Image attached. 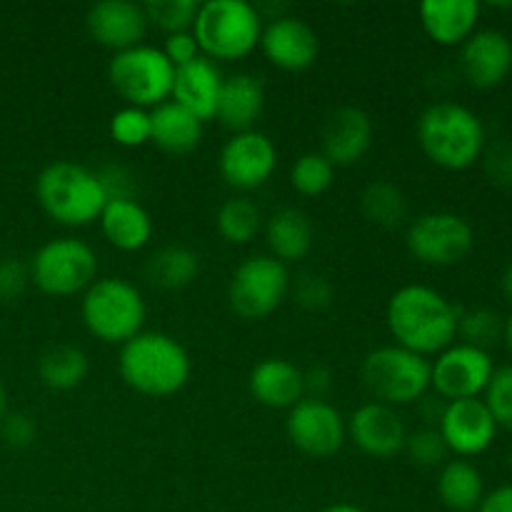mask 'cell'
Returning <instances> with one entry per match:
<instances>
[{"instance_id": "1", "label": "cell", "mask_w": 512, "mask_h": 512, "mask_svg": "<svg viewBox=\"0 0 512 512\" xmlns=\"http://www.w3.org/2000/svg\"><path fill=\"white\" fill-rule=\"evenodd\" d=\"M385 320L400 348L428 358L440 355L458 338L460 310L428 285H405L390 298Z\"/></svg>"}, {"instance_id": "2", "label": "cell", "mask_w": 512, "mask_h": 512, "mask_svg": "<svg viewBox=\"0 0 512 512\" xmlns=\"http://www.w3.org/2000/svg\"><path fill=\"white\" fill-rule=\"evenodd\" d=\"M118 370L130 390L148 398L180 393L190 378L188 350L165 333H138L120 348Z\"/></svg>"}, {"instance_id": "3", "label": "cell", "mask_w": 512, "mask_h": 512, "mask_svg": "<svg viewBox=\"0 0 512 512\" xmlns=\"http://www.w3.org/2000/svg\"><path fill=\"white\" fill-rule=\"evenodd\" d=\"M418 143L438 168L465 170L485 153V125L460 103H435L418 120Z\"/></svg>"}, {"instance_id": "4", "label": "cell", "mask_w": 512, "mask_h": 512, "mask_svg": "<svg viewBox=\"0 0 512 512\" xmlns=\"http://www.w3.org/2000/svg\"><path fill=\"white\" fill-rule=\"evenodd\" d=\"M35 198L48 218L68 228L90 225L100 218L108 203L98 175L70 160H58L40 170L35 180Z\"/></svg>"}, {"instance_id": "5", "label": "cell", "mask_w": 512, "mask_h": 512, "mask_svg": "<svg viewBox=\"0 0 512 512\" xmlns=\"http://www.w3.org/2000/svg\"><path fill=\"white\" fill-rule=\"evenodd\" d=\"M193 35L208 60H238L260 45L263 18L245 0H210L198 8Z\"/></svg>"}, {"instance_id": "6", "label": "cell", "mask_w": 512, "mask_h": 512, "mask_svg": "<svg viewBox=\"0 0 512 512\" xmlns=\"http://www.w3.org/2000/svg\"><path fill=\"white\" fill-rule=\"evenodd\" d=\"M83 323L90 335L103 343L125 345L143 333L145 300L133 283L123 278H100L85 290Z\"/></svg>"}, {"instance_id": "7", "label": "cell", "mask_w": 512, "mask_h": 512, "mask_svg": "<svg viewBox=\"0 0 512 512\" xmlns=\"http://www.w3.org/2000/svg\"><path fill=\"white\" fill-rule=\"evenodd\" d=\"M360 375L375 403L390 408L420 403L430 390V360L400 345H383L365 355Z\"/></svg>"}, {"instance_id": "8", "label": "cell", "mask_w": 512, "mask_h": 512, "mask_svg": "<svg viewBox=\"0 0 512 512\" xmlns=\"http://www.w3.org/2000/svg\"><path fill=\"white\" fill-rule=\"evenodd\" d=\"M108 80L115 93L133 108H158L173 93L175 68L163 50L140 43L113 55Z\"/></svg>"}, {"instance_id": "9", "label": "cell", "mask_w": 512, "mask_h": 512, "mask_svg": "<svg viewBox=\"0 0 512 512\" xmlns=\"http://www.w3.org/2000/svg\"><path fill=\"white\" fill-rule=\"evenodd\" d=\"M30 283L45 295L68 298L95 283L98 255L78 238H55L45 243L30 260Z\"/></svg>"}, {"instance_id": "10", "label": "cell", "mask_w": 512, "mask_h": 512, "mask_svg": "<svg viewBox=\"0 0 512 512\" xmlns=\"http://www.w3.org/2000/svg\"><path fill=\"white\" fill-rule=\"evenodd\" d=\"M290 290L288 265L273 255H255L235 268L228 285V300L243 320H263L283 305Z\"/></svg>"}, {"instance_id": "11", "label": "cell", "mask_w": 512, "mask_h": 512, "mask_svg": "<svg viewBox=\"0 0 512 512\" xmlns=\"http://www.w3.org/2000/svg\"><path fill=\"white\" fill-rule=\"evenodd\" d=\"M405 243L410 255L420 263L448 268L468 258L475 245V235L463 215L428 213L410 223Z\"/></svg>"}, {"instance_id": "12", "label": "cell", "mask_w": 512, "mask_h": 512, "mask_svg": "<svg viewBox=\"0 0 512 512\" xmlns=\"http://www.w3.org/2000/svg\"><path fill=\"white\" fill-rule=\"evenodd\" d=\"M285 433L300 453L310 458H333L348 440V423L328 400L303 398L288 410Z\"/></svg>"}, {"instance_id": "13", "label": "cell", "mask_w": 512, "mask_h": 512, "mask_svg": "<svg viewBox=\"0 0 512 512\" xmlns=\"http://www.w3.org/2000/svg\"><path fill=\"white\" fill-rule=\"evenodd\" d=\"M495 373L493 358L488 350L473 345H450L430 363V388H435L443 400L480 398Z\"/></svg>"}, {"instance_id": "14", "label": "cell", "mask_w": 512, "mask_h": 512, "mask_svg": "<svg viewBox=\"0 0 512 512\" xmlns=\"http://www.w3.org/2000/svg\"><path fill=\"white\" fill-rule=\"evenodd\" d=\"M278 165L273 140L260 130L238 133L220 153V175L235 190H255L270 180Z\"/></svg>"}, {"instance_id": "15", "label": "cell", "mask_w": 512, "mask_h": 512, "mask_svg": "<svg viewBox=\"0 0 512 512\" xmlns=\"http://www.w3.org/2000/svg\"><path fill=\"white\" fill-rule=\"evenodd\" d=\"M438 433L443 435L450 453L465 460L485 453L493 445L495 435H498V423L480 398L450 400L440 415Z\"/></svg>"}, {"instance_id": "16", "label": "cell", "mask_w": 512, "mask_h": 512, "mask_svg": "<svg viewBox=\"0 0 512 512\" xmlns=\"http://www.w3.org/2000/svg\"><path fill=\"white\" fill-rule=\"evenodd\" d=\"M260 48L275 68L300 73L318 60L320 40L305 20L295 15H275L263 28Z\"/></svg>"}, {"instance_id": "17", "label": "cell", "mask_w": 512, "mask_h": 512, "mask_svg": "<svg viewBox=\"0 0 512 512\" xmlns=\"http://www.w3.org/2000/svg\"><path fill=\"white\" fill-rule=\"evenodd\" d=\"M460 68L473 88H498L512 70V40L503 30H478L463 43Z\"/></svg>"}, {"instance_id": "18", "label": "cell", "mask_w": 512, "mask_h": 512, "mask_svg": "<svg viewBox=\"0 0 512 512\" xmlns=\"http://www.w3.org/2000/svg\"><path fill=\"white\" fill-rule=\"evenodd\" d=\"M348 438L370 458H393L405 448L408 430L398 410L373 400L350 415Z\"/></svg>"}, {"instance_id": "19", "label": "cell", "mask_w": 512, "mask_h": 512, "mask_svg": "<svg viewBox=\"0 0 512 512\" xmlns=\"http://www.w3.org/2000/svg\"><path fill=\"white\" fill-rule=\"evenodd\" d=\"M85 25L95 43L123 53L140 45L148 30V18H145L143 5L130 3V0H103L88 10Z\"/></svg>"}, {"instance_id": "20", "label": "cell", "mask_w": 512, "mask_h": 512, "mask_svg": "<svg viewBox=\"0 0 512 512\" xmlns=\"http://www.w3.org/2000/svg\"><path fill=\"white\" fill-rule=\"evenodd\" d=\"M373 123L365 110L345 105L338 108L323 125V155L333 168H348L358 163L370 148Z\"/></svg>"}, {"instance_id": "21", "label": "cell", "mask_w": 512, "mask_h": 512, "mask_svg": "<svg viewBox=\"0 0 512 512\" xmlns=\"http://www.w3.org/2000/svg\"><path fill=\"white\" fill-rule=\"evenodd\" d=\"M255 403L270 410H290L305 398L303 370L285 358H265L248 378Z\"/></svg>"}, {"instance_id": "22", "label": "cell", "mask_w": 512, "mask_h": 512, "mask_svg": "<svg viewBox=\"0 0 512 512\" xmlns=\"http://www.w3.org/2000/svg\"><path fill=\"white\" fill-rule=\"evenodd\" d=\"M223 75L215 68L213 60L195 58L193 63L175 68L173 80V103L183 105L185 110L198 120H213L218 110L220 90H223Z\"/></svg>"}, {"instance_id": "23", "label": "cell", "mask_w": 512, "mask_h": 512, "mask_svg": "<svg viewBox=\"0 0 512 512\" xmlns=\"http://www.w3.org/2000/svg\"><path fill=\"white\" fill-rule=\"evenodd\" d=\"M265 108V90L255 75L235 73L223 80V90H220L218 110L215 118L225 125L228 130L238 133H248L255 130V123L260 120Z\"/></svg>"}, {"instance_id": "24", "label": "cell", "mask_w": 512, "mask_h": 512, "mask_svg": "<svg viewBox=\"0 0 512 512\" xmlns=\"http://www.w3.org/2000/svg\"><path fill=\"white\" fill-rule=\"evenodd\" d=\"M480 18L478 0H425L420 23L438 45H460L475 33Z\"/></svg>"}, {"instance_id": "25", "label": "cell", "mask_w": 512, "mask_h": 512, "mask_svg": "<svg viewBox=\"0 0 512 512\" xmlns=\"http://www.w3.org/2000/svg\"><path fill=\"white\" fill-rule=\"evenodd\" d=\"M98 220L105 240L123 253H135L153 238V220L138 200H108Z\"/></svg>"}, {"instance_id": "26", "label": "cell", "mask_w": 512, "mask_h": 512, "mask_svg": "<svg viewBox=\"0 0 512 512\" xmlns=\"http://www.w3.org/2000/svg\"><path fill=\"white\" fill-rule=\"evenodd\" d=\"M203 140V120L195 118L183 105L165 100L150 113V143L170 155H185Z\"/></svg>"}, {"instance_id": "27", "label": "cell", "mask_w": 512, "mask_h": 512, "mask_svg": "<svg viewBox=\"0 0 512 512\" xmlns=\"http://www.w3.org/2000/svg\"><path fill=\"white\" fill-rule=\"evenodd\" d=\"M313 238V223L298 208L278 210V213L270 215L268 225H265V240H268L270 253L283 265L303 260L313 248Z\"/></svg>"}, {"instance_id": "28", "label": "cell", "mask_w": 512, "mask_h": 512, "mask_svg": "<svg viewBox=\"0 0 512 512\" xmlns=\"http://www.w3.org/2000/svg\"><path fill=\"white\" fill-rule=\"evenodd\" d=\"M438 498L453 512H475L485 498L483 475L470 460H450L438 475Z\"/></svg>"}, {"instance_id": "29", "label": "cell", "mask_w": 512, "mask_h": 512, "mask_svg": "<svg viewBox=\"0 0 512 512\" xmlns=\"http://www.w3.org/2000/svg\"><path fill=\"white\" fill-rule=\"evenodd\" d=\"M200 258L185 245H168L153 253L145 263V275L163 290H183L198 278Z\"/></svg>"}, {"instance_id": "30", "label": "cell", "mask_w": 512, "mask_h": 512, "mask_svg": "<svg viewBox=\"0 0 512 512\" xmlns=\"http://www.w3.org/2000/svg\"><path fill=\"white\" fill-rule=\"evenodd\" d=\"M88 355L75 345H55L38 360V378L48 390H75L88 378Z\"/></svg>"}, {"instance_id": "31", "label": "cell", "mask_w": 512, "mask_h": 512, "mask_svg": "<svg viewBox=\"0 0 512 512\" xmlns=\"http://www.w3.org/2000/svg\"><path fill=\"white\" fill-rule=\"evenodd\" d=\"M360 210L370 223L380 228H398L408 218V200L398 185L388 180H373L360 195Z\"/></svg>"}, {"instance_id": "32", "label": "cell", "mask_w": 512, "mask_h": 512, "mask_svg": "<svg viewBox=\"0 0 512 512\" xmlns=\"http://www.w3.org/2000/svg\"><path fill=\"white\" fill-rule=\"evenodd\" d=\"M218 233L223 235L228 243L245 245L258 235L260 225H263V215L260 208L248 198H230L225 200L223 208L218 210Z\"/></svg>"}, {"instance_id": "33", "label": "cell", "mask_w": 512, "mask_h": 512, "mask_svg": "<svg viewBox=\"0 0 512 512\" xmlns=\"http://www.w3.org/2000/svg\"><path fill=\"white\" fill-rule=\"evenodd\" d=\"M335 168L323 153H305L290 168V185L305 198H318L333 185Z\"/></svg>"}, {"instance_id": "34", "label": "cell", "mask_w": 512, "mask_h": 512, "mask_svg": "<svg viewBox=\"0 0 512 512\" xmlns=\"http://www.w3.org/2000/svg\"><path fill=\"white\" fill-rule=\"evenodd\" d=\"M503 325L505 320L500 318L495 310L475 308V310H468V313H460L458 335L463 338L465 345L488 350L490 345H495L500 338H503Z\"/></svg>"}, {"instance_id": "35", "label": "cell", "mask_w": 512, "mask_h": 512, "mask_svg": "<svg viewBox=\"0 0 512 512\" xmlns=\"http://www.w3.org/2000/svg\"><path fill=\"white\" fill-rule=\"evenodd\" d=\"M200 5L195 0H148L143 5L145 18L168 35L188 33L195 23Z\"/></svg>"}, {"instance_id": "36", "label": "cell", "mask_w": 512, "mask_h": 512, "mask_svg": "<svg viewBox=\"0 0 512 512\" xmlns=\"http://www.w3.org/2000/svg\"><path fill=\"white\" fill-rule=\"evenodd\" d=\"M110 138L123 148H140L150 140V113L125 105L110 118Z\"/></svg>"}, {"instance_id": "37", "label": "cell", "mask_w": 512, "mask_h": 512, "mask_svg": "<svg viewBox=\"0 0 512 512\" xmlns=\"http://www.w3.org/2000/svg\"><path fill=\"white\" fill-rule=\"evenodd\" d=\"M483 403L488 405L498 428L512 430V365L495 370L488 388H485Z\"/></svg>"}, {"instance_id": "38", "label": "cell", "mask_w": 512, "mask_h": 512, "mask_svg": "<svg viewBox=\"0 0 512 512\" xmlns=\"http://www.w3.org/2000/svg\"><path fill=\"white\" fill-rule=\"evenodd\" d=\"M405 453L420 468H435L445 460V455L450 453L448 445H445L443 435L438 433V428H423L415 430L405 438Z\"/></svg>"}, {"instance_id": "39", "label": "cell", "mask_w": 512, "mask_h": 512, "mask_svg": "<svg viewBox=\"0 0 512 512\" xmlns=\"http://www.w3.org/2000/svg\"><path fill=\"white\" fill-rule=\"evenodd\" d=\"M335 298V290L328 278L318 273H303L295 280V300L305 310H325Z\"/></svg>"}, {"instance_id": "40", "label": "cell", "mask_w": 512, "mask_h": 512, "mask_svg": "<svg viewBox=\"0 0 512 512\" xmlns=\"http://www.w3.org/2000/svg\"><path fill=\"white\" fill-rule=\"evenodd\" d=\"M30 283V268L18 258H0V305H10L25 293Z\"/></svg>"}, {"instance_id": "41", "label": "cell", "mask_w": 512, "mask_h": 512, "mask_svg": "<svg viewBox=\"0 0 512 512\" xmlns=\"http://www.w3.org/2000/svg\"><path fill=\"white\" fill-rule=\"evenodd\" d=\"M0 438L13 450H25L38 438V425L28 413H5L0 420Z\"/></svg>"}, {"instance_id": "42", "label": "cell", "mask_w": 512, "mask_h": 512, "mask_svg": "<svg viewBox=\"0 0 512 512\" xmlns=\"http://www.w3.org/2000/svg\"><path fill=\"white\" fill-rule=\"evenodd\" d=\"M98 175L108 200H135V178L123 165H105Z\"/></svg>"}, {"instance_id": "43", "label": "cell", "mask_w": 512, "mask_h": 512, "mask_svg": "<svg viewBox=\"0 0 512 512\" xmlns=\"http://www.w3.org/2000/svg\"><path fill=\"white\" fill-rule=\"evenodd\" d=\"M485 170L495 185L512 188V143L500 140V143L490 145L485 150Z\"/></svg>"}, {"instance_id": "44", "label": "cell", "mask_w": 512, "mask_h": 512, "mask_svg": "<svg viewBox=\"0 0 512 512\" xmlns=\"http://www.w3.org/2000/svg\"><path fill=\"white\" fill-rule=\"evenodd\" d=\"M198 40H195L193 30H188V33H173L165 38V45H163V55L170 60V65L173 68H183V65L193 63L195 58H200L198 55Z\"/></svg>"}, {"instance_id": "45", "label": "cell", "mask_w": 512, "mask_h": 512, "mask_svg": "<svg viewBox=\"0 0 512 512\" xmlns=\"http://www.w3.org/2000/svg\"><path fill=\"white\" fill-rule=\"evenodd\" d=\"M303 383H305V398H315V400H325V395L330 393L333 388V378L325 368L315 365L310 368L308 373H303Z\"/></svg>"}, {"instance_id": "46", "label": "cell", "mask_w": 512, "mask_h": 512, "mask_svg": "<svg viewBox=\"0 0 512 512\" xmlns=\"http://www.w3.org/2000/svg\"><path fill=\"white\" fill-rule=\"evenodd\" d=\"M475 512H512V485H500L480 500Z\"/></svg>"}, {"instance_id": "47", "label": "cell", "mask_w": 512, "mask_h": 512, "mask_svg": "<svg viewBox=\"0 0 512 512\" xmlns=\"http://www.w3.org/2000/svg\"><path fill=\"white\" fill-rule=\"evenodd\" d=\"M320 512H365V510L353 503H335V505H328V508H323Z\"/></svg>"}, {"instance_id": "48", "label": "cell", "mask_w": 512, "mask_h": 512, "mask_svg": "<svg viewBox=\"0 0 512 512\" xmlns=\"http://www.w3.org/2000/svg\"><path fill=\"white\" fill-rule=\"evenodd\" d=\"M503 293L508 295L510 303H512V263L508 265V270H505V275H503Z\"/></svg>"}, {"instance_id": "49", "label": "cell", "mask_w": 512, "mask_h": 512, "mask_svg": "<svg viewBox=\"0 0 512 512\" xmlns=\"http://www.w3.org/2000/svg\"><path fill=\"white\" fill-rule=\"evenodd\" d=\"M5 413H8V390H5L3 380H0V420L5 418Z\"/></svg>"}, {"instance_id": "50", "label": "cell", "mask_w": 512, "mask_h": 512, "mask_svg": "<svg viewBox=\"0 0 512 512\" xmlns=\"http://www.w3.org/2000/svg\"><path fill=\"white\" fill-rule=\"evenodd\" d=\"M503 340H505V345H508V350L512 355V315L508 320H505V325H503Z\"/></svg>"}]
</instances>
